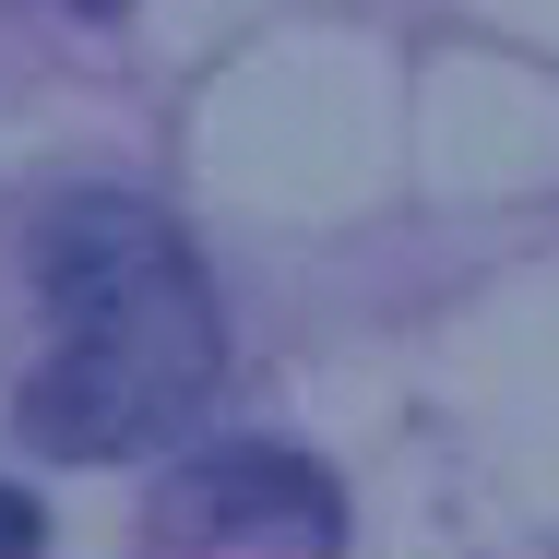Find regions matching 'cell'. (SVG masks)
Here are the masks:
<instances>
[{
	"instance_id": "1",
	"label": "cell",
	"mask_w": 559,
	"mask_h": 559,
	"mask_svg": "<svg viewBox=\"0 0 559 559\" xmlns=\"http://www.w3.org/2000/svg\"><path fill=\"white\" fill-rule=\"evenodd\" d=\"M36 298L60 345L24 381V441L60 464H119V452L179 441L226 381V322L191 238L143 191H72L36 226Z\"/></svg>"
},
{
	"instance_id": "3",
	"label": "cell",
	"mask_w": 559,
	"mask_h": 559,
	"mask_svg": "<svg viewBox=\"0 0 559 559\" xmlns=\"http://www.w3.org/2000/svg\"><path fill=\"white\" fill-rule=\"evenodd\" d=\"M36 536H48V524H36V500H24V488H0V559H36Z\"/></svg>"
},
{
	"instance_id": "2",
	"label": "cell",
	"mask_w": 559,
	"mask_h": 559,
	"mask_svg": "<svg viewBox=\"0 0 559 559\" xmlns=\"http://www.w3.org/2000/svg\"><path fill=\"white\" fill-rule=\"evenodd\" d=\"M155 548L179 559H334V476L298 452H203L155 500Z\"/></svg>"
},
{
	"instance_id": "4",
	"label": "cell",
	"mask_w": 559,
	"mask_h": 559,
	"mask_svg": "<svg viewBox=\"0 0 559 559\" xmlns=\"http://www.w3.org/2000/svg\"><path fill=\"white\" fill-rule=\"evenodd\" d=\"M84 12H119V0H84Z\"/></svg>"
}]
</instances>
